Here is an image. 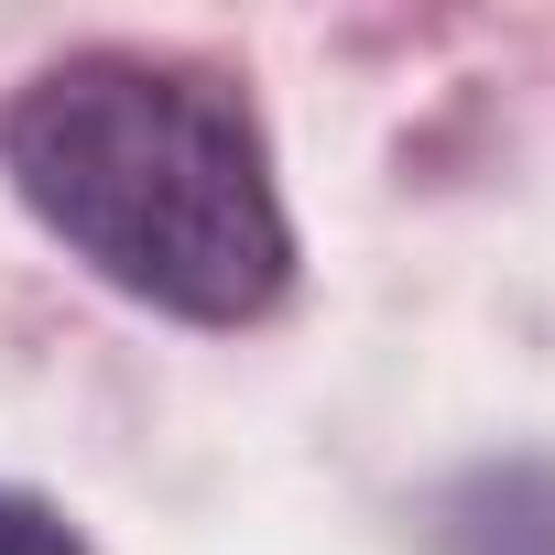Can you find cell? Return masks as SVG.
I'll return each mask as SVG.
<instances>
[{"mask_svg":"<svg viewBox=\"0 0 555 555\" xmlns=\"http://www.w3.org/2000/svg\"><path fill=\"white\" fill-rule=\"evenodd\" d=\"M12 196L131 306L175 327H250L295 284V218L261 109L218 66L88 44L0 109Z\"/></svg>","mask_w":555,"mask_h":555,"instance_id":"1","label":"cell"},{"mask_svg":"<svg viewBox=\"0 0 555 555\" xmlns=\"http://www.w3.org/2000/svg\"><path fill=\"white\" fill-rule=\"evenodd\" d=\"M436 555H555V457H479L436 490Z\"/></svg>","mask_w":555,"mask_h":555,"instance_id":"2","label":"cell"},{"mask_svg":"<svg viewBox=\"0 0 555 555\" xmlns=\"http://www.w3.org/2000/svg\"><path fill=\"white\" fill-rule=\"evenodd\" d=\"M0 555H88V544H77V522H66L55 501L0 490Z\"/></svg>","mask_w":555,"mask_h":555,"instance_id":"3","label":"cell"}]
</instances>
